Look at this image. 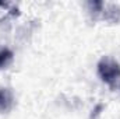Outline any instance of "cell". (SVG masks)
Listing matches in <instances>:
<instances>
[{"instance_id":"6da1fadb","label":"cell","mask_w":120,"mask_h":119,"mask_svg":"<svg viewBox=\"0 0 120 119\" xmlns=\"http://www.w3.org/2000/svg\"><path fill=\"white\" fill-rule=\"evenodd\" d=\"M10 58H11V53L10 52H1L0 53V66H3L6 63V60L10 59Z\"/></svg>"}]
</instances>
